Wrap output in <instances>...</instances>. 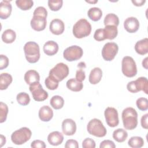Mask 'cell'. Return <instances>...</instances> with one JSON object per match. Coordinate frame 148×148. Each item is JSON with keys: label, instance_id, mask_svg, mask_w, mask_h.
<instances>
[{"label": "cell", "instance_id": "6da1fadb", "mask_svg": "<svg viewBox=\"0 0 148 148\" xmlns=\"http://www.w3.org/2000/svg\"><path fill=\"white\" fill-rule=\"evenodd\" d=\"M123 126L126 130H132L138 125V113L135 109L128 107L124 109L121 114Z\"/></svg>", "mask_w": 148, "mask_h": 148}, {"label": "cell", "instance_id": "7a4b0ae2", "mask_svg": "<svg viewBox=\"0 0 148 148\" xmlns=\"http://www.w3.org/2000/svg\"><path fill=\"white\" fill-rule=\"evenodd\" d=\"M91 32V25L85 18L78 20L73 25L72 32L75 38L81 39L90 35Z\"/></svg>", "mask_w": 148, "mask_h": 148}, {"label": "cell", "instance_id": "3957f363", "mask_svg": "<svg viewBox=\"0 0 148 148\" xmlns=\"http://www.w3.org/2000/svg\"><path fill=\"white\" fill-rule=\"evenodd\" d=\"M25 58L29 63H36L40 58V49L38 43L30 41L24 46Z\"/></svg>", "mask_w": 148, "mask_h": 148}, {"label": "cell", "instance_id": "277c9868", "mask_svg": "<svg viewBox=\"0 0 148 148\" xmlns=\"http://www.w3.org/2000/svg\"><path fill=\"white\" fill-rule=\"evenodd\" d=\"M87 130L90 135L98 138L105 136L107 133L106 129L102 121L98 119L91 120L87 124Z\"/></svg>", "mask_w": 148, "mask_h": 148}, {"label": "cell", "instance_id": "5b68a950", "mask_svg": "<svg viewBox=\"0 0 148 148\" xmlns=\"http://www.w3.org/2000/svg\"><path fill=\"white\" fill-rule=\"evenodd\" d=\"M31 135V131L28 128L24 127L14 131L11 135V140L14 144L21 145L28 141Z\"/></svg>", "mask_w": 148, "mask_h": 148}, {"label": "cell", "instance_id": "8992f818", "mask_svg": "<svg viewBox=\"0 0 148 148\" xmlns=\"http://www.w3.org/2000/svg\"><path fill=\"white\" fill-rule=\"evenodd\" d=\"M121 71L123 75L128 77H132L136 75V65L131 57L125 56L123 57L121 62Z\"/></svg>", "mask_w": 148, "mask_h": 148}, {"label": "cell", "instance_id": "52a82bcc", "mask_svg": "<svg viewBox=\"0 0 148 148\" xmlns=\"http://www.w3.org/2000/svg\"><path fill=\"white\" fill-rule=\"evenodd\" d=\"M127 90L132 93L143 91L146 94L148 92V81L145 77H138L136 80L129 82L127 85Z\"/></svg>", "mask_w": 148, "mask_h": 148}, {"label": "cell", "instance_id": "ba28073f", "mask_svg": "<svg viewBox=\"0 0 148 148\" xmlns=\"http://www.w3.org/2000/svg\"><path fill=\"white\" fill-rule=\"evenodd\" d=\"M69 71V68L65 64L60 62L50 69L49 76L59 82L63 80L68 76Z\"/></svg>", "mask_w": 148, "mask_h": 148}, {"label": "cell", "instance_id": "9c48e42d", "mask_svg": "<svg viewBox=\"0 0 148 148\" xmlns=\"http://www.w3.org/2000/svg\"><path fill=\"white\" fill-rule=\"evenodd\" d=\"M83 54V49L76 45L71 46L66 49L63 52L64 58L68 61H73L79 60Z\"/></svg>", "mask_w": 148, "mask_h": 148}, {"label": "cell", "instance_id": "30bf717a", "mask_svg": "<svg viewBox=\"0 0 148 148\" xmlns=\"http://www.w3.org/2000/svg\"><path fill=\"white\" fill-rule=\"evenodd\" d=\"M119 46L114 42H108L103 46L102 50L103 58L107 61L113 60L118 53Z\"/></svg>", "mask_w": 148, "mask_h": 148}, {"label": "cell", "instance_id": "8fae6325", "mask_svg": "<svg viewBox=\"0 0 148 148\" xmlns=\"http://www.w3.org/2000/svg\"><path fill=\"white\" fill-rule=\"evenodd\" d=\"M29 89L32 94L33 99L36 101H43L48 98L47 92L43 88L39 82L30 85Z\"/></svg>", "mask_w": 148, "mask_h": 148}, {"label": "cell", "instance_id": "7c38bea8", "mask_svg": "<svg viewBox=\"0 0 148 148\" xmlns=\"http://www.w3.org/2000/svg\"><path fill=\"white\" fill-rule=\"evenodd\" d=\"M104 115L107 124L110 127H115L119 123L117 110L112 107H108L104 112Z\"/></svg>", "mask_w": 148, "mask_h": 148}, {"label": "cell", "instance_id": "4fadbf2b", "mask_svg": "<svg viewBox=\"0 0 148 148\" xmlns=\"http://www.w3.org/2000/svg\"><path fill=\"white\" fill-rule=\"evenodd\" d=\"M30 24L32 28L35 31H43L46 27V17L41 16H33Z\"/></svg>", "mask_w": 148, "mask_h": 148}, {"label": "cell", "instance_id": "5bb4252c", "mask_svg": "<svg viewBox=\"0 0 148 148\" xmlns=\"http://www.w3.org/2000/svg\"><path fill=\"white\" fill-rule=\"evenodd\" d=\"M62 131L64 134L67 136L73 135L76 131V124L71 119H66L62 123Z\"/></svg>", "mask_w": 148, "mask_h": 148}, {"label": "cell", "instance_id": "9a60e30c", "mask_svg": "<svg viewBox=\"0 0 148 148\" xmlns=\"http://www.w3.org/2000/svg\"><path fill=\"white\" fill-rule=\"evenodd\" d=\"M49 29L53 34L59 35L64 32L65 29V25L61 20L59 18H55L50 22Z\"/></svg>", "mask_w": 148, "mask_h": 148}, {"label": "cell", "instance_id": "2e32d148", "mask_svg": "<svg viewBox=\"0 0 148 148\" xmlns=\"http://www.w3.org/2000/svg\"><path fill=\"white\" fill-rule=\"evenodd\" d=\"M124 27L128 32L134 33L139 29V22L136 17H130L125 20Z\"/></svg>", "mask_w": 148, "mask_h": 148}, {"label": "cell", "instance_id": "e0dca14e", "mask_svg": "<svg viewBox=\"0 0 148 148\" xmlns=\"http://www.w3.org/2000/svg\"><path fill=\"white\" fill-rule=\"evenodd\" d=\"M12 10L10 1H2L0 2V17L4 20L8 18L11 14Z\"/></svg>", "mask_w": 148, "mask_h": 148}, {"label": "cell", "instance_id": "ac0fdd59", "mask_svg": "<svg viewBox=\"0 0 148 148\" xmlns=\"http://www.w3.org/2000/svg\"><path fill=\"white\" fill-rule=\"evenodd\" d=\"M39 117L43 121H49L53 117V112L51 108L47 105L42 106L38 113Z\"/></svg>", "mask_w": 148, "mask_h": 148}, {"label": "cell", "instance_id": "d6986e66", "mask_svg": "<svg viewBox=\"0 0 148 148\" xmlns=\"http://www.w3.org/2000/svg\"><path fill=\"white\" fill-rule=\"evenodd\" d=\"M24 79L26 83L30 86L35 83L39 82L40 76L36 71L31 69L25 72Z\"/></svg>", "mask_w": 148, "mask_h": 148}, {"label": "cell", "instance_id": "ffe728a7", "mask_svg": "<svg viewBox=\"0 0 148 148\" xmlns=\"http://www.w3.org/2000/svg\"><path fill=\"white\" fill-rule=\"evenodd\" d=\"M47 140L51 145L58 146L62 143L64 136L59 131H53L49 134Z\"/></svg>", "mask_w": 148, "mask_h": 148}, {"label": "cell", "instance_id": "44dd1931", "mask_svg": "<svg viewBox=\"0 0 148 148\" xmlns=\"http://www.w3.org/2000/svg\"><path fill=\"white\" fill-rule=\"evenodd\" d=\"M58 44L53 40H49L46 42L43 45V51L47 56H53L56 54L58 51Z\"/></svg>", "mask_w": 148, "mask_h": 148}, {"label": "cell", "instance_id": "7402d4cb", "mask_svg": "<svg viewBox=\"0 0 148 148\" xmlns=\"http://www.w3.org/2000/svg\"><path fill=\"white\" fill-rule=\"evenodd\" d=\"M102 77V69L99 67H95L91 71L88 77V80L91 84H97L101 81Z\"/></svg>", "mask_w": 148, "mask_h": 148}, {"label": "cell", "instance_id": "603a6c76", "mask_svg": "<svg viewBox=\"0 0 148 148\" xmlns=\"http://www.w3.org/2000/svg\"><path fill=\"white\" fill-rule=\"evenodd\" d=\"M135 51L140 55H145L148 53V39L145 38L138 41L135 45Z\"/></svg>", "mask_w": 148, "mask_h": 148}, {"label": "cell", "instance_id": "cb8c5ba5", "mask_svg": "<svg viewBox=\"0 0 148 148\" xmlns=\"http://www.w3.org/2000/svg\"><path fill=\"white\" fill-rule=\"evenodd\" d=\"M66 87L69 90L75 92L80 91L83 88V84L82 82H79L74 78L69 79L66 82Z\"/></svg>", "mask_w": 148, "mask_h": 148}, {"label": "cell", "instance_id": "d4e9b609", "mask_svg": "<svg viewBox=\"0 0 148 148\" xmlns=\"http://www.w3.org/2000/svg\"><path fill=\"white\" fill-rule=\"evenodd\" d=\"M13 80L12 76L8 73H2L0 75V90H4L8 88Z\"/></svg>", "mask_w": 148, "mask_h": 148}, {"label": "cell", "instance_id": "484cf974", "mask_svg": "<svg viewBox=\"0 0 148 148\" xmlns=\"http://www.w3.org/2000/svg\"><path fill=\"white\" fill-rule=\"evenodd\" d=\"M88 17L94 21H97L101 19L102 16L101 9L97 7L91 8L87 12Z\"/></svg>", "mask_w": 148, "mask_h": 148}, {"label": "cell", "instance_id": "4316f807", "mask_svg": "<svg viewBox=\"0 0 148 148\" xmlns=\"http://www.w3.org/2000/svg\"><path fill=\"white\" fill-rule=\"evenodd\" d=\"M16 38V32L11 29H6L2 34V40L6 43H13L15 40Z\"/></svg>", "mask_w": 148, "mask_h": 148}, {"label": "cell", "instance_id": "83f0119b", "mask_svg": "<svg viewBox=\"0 0 148 148\" xmlns=\"http://www.w3.org/2000/svg\"><path fill=\"white\" fill-rule=\"evenodd\" d=\"M128 137L127 132L123 128H118L113 132V138L117 142H124Z\"/></svg>", "mask_w": 148, "mask_h": 148}, {"label": "cell", "instance_id": "f1b7e54d", "mask_svg": "<svg viewBox=\"0 0 148 148\" xmlns=\"http://www.w3.org/2000/svg\"><path fill=\"white\" fill-rule=\"evenodd\" d=\"M103 23L105 26L113 25L117 27L119 24V18L116 14L114 13H109L105 17Z\"/></svg>", "mask_w": 148, "mask_h": 148}, {"label": "cell", "instance_id": "f546056e", "mask_svg": "<svg viewBox=\"0 0 148 148\" xmlns=\"http://www.w3.org/2000/svg\"><path fill=\"white\" fill-rule=\"evenodd\" d=\"M103 29L105 34L106 39L113 40L117 36L118 34L117 27L113 25H106Z\"/></svg>", "mask_w": 148, "mask_h": 148}, {"label": "cell", "instance_id": "4dcf8cb0", "mask_svg": "<svg viewBox=\"0 0 148 148\" xmlns=\"http://www.w3.org/2000/svg\"><path fill=\"white\" fill-rule=\"evenodd\" d=\"M50 104L54 109H60L64 105V100L63 98L60 95H54L50 100Z\"/></svg>", "mask_w": 148, "mask_h": 148}, {"label": "cell", "instance_id": "1f68e13d", "mask_svg": "<svg viewBox=\"0 0 148 148\" xmlns=\"http://www.w3.org/2000/svg\"><path fill=\"white\" fill-rule=\"evenodd\" d=\"M128 145L132 148H140L144 145L143 139L140 136H132L128 140Z\"/></svg>", "mask_w": 148, "mask_h": 148}, {"label": "cell", "instance_id": "d6a6232c", "mask_svg": "<svg viewBox=\"0 0 148 148\" xmlns=\"http://www.w3.org/2000/svg\"><path fill=\"white\" fill-rule=\"evenodd\" d=\"M17 6L22 10L30 9L34 5V2L31 0H17L16 1Z\"/></svg>", "mask_w": 148, "mask_h": 148}, {"label": "cell", "instance_id": "836d02e7", "mask_svg": "<svg viewBox=\"0 0 148 148\" xmlns=\"http://www.w3.org/2000/svg\"><path fill=\"white\" fill-rule=\"evenodd\" d=\"M16 99L20 105L22 106L28 105L30 102V97L29 95L24 92H21L17 95Z\"/></svg>", "mask_w": 148, "mask_h": 148}, {"label": "cell", "instance_id": "e575fe53", "mask_svg": "<svg viewBox=\"0 0 148 148\" xmlns=\"http://www.w3.org/2000/svg\"><path fill=\"white\" fill-rule=\"evenodd\" d=\"M58 83L59 82L58 81L50 76L47 77L45 81L46 87L50 90H54L57 89L58 87Z\"/></svg>", "mask_w": 148, "mask_h": 148}, {"label": "cell", "instance_id": "d590c367", "mask_svg": "<svg viewBox=\"0 0 148 148\" xmlns=\"http://www.w3.org/2000/svg\"><path fill=\"white\" fill-rule=\"evenodd\" d=\"M63 1L62 0H49L48 6L52 11H58L62 6Z\"/></svg>", "mask_w": 148, "mask_h": 148}, {"label": "cell", "instance_id": "8d00e7d4", "mask_svg": "<svg viewBox=\"0 0 148 148\" xmlns=\"http://www.w3.org/2000/svg\"><path fill=\"white\" fill-rule=\"evenodd\" d=\"M8 113V107L6 104L1 102L0 103V123H2L6 121Z\"/></svg>", "mask_w": 148, "mask_h": 148}, {"label": "cell", "instance_id": "74e56055", "mask_svg": "<svg viewBox=\"0 0 148 148\" xmlns=\"http://www.w3.org/2000/svg\"><path fill=\"white\" fill-rule=\"evenodd\" d=\"M136 105L140 110L145 111L148 109V100L146 98H139L136 100Z\"/></svg>", "mask_w": 148, "mask_h": 148}, {"label": "cell", "instance_id": "f35d334b", "mask_svg": "<svg viewBox=\"0 0 148 148\" xmlns=\"http://www.w3.org/2000/svg\"><path fill=\"white\" fill-rule=\"evenodd\" d=\"M94 38L95 39V40H96L97 41H98V42L105 40L106 37H105L104 29L103 28L97 29L95 31V33L94 34Z\"/></svg>", "mask_w": 148, "mask_h": 148}, {"label": "cell", "instance_id": "ab89813d", "mask_svg": "<svg viewBox=\"0 0 148 148\" xmlns=\"http://www.w3.org/2000/svg\"><path fill=\"white\" fill-rule=\"evenodd\" d=\"M33 16H41L47 18V11L45 8L43 6H39L35 9L33 13Z\"/></svg>", "mask_w": 148, "mask_h": 148}, {"label": "cell", "instance_id": "60d3db41", "mask_svg": "<svg viewBox=\"0 0 148 148\" xmlns=\"http://www.w3.org/2000/svg\"><path fill=\"white\" fill-rule=\"evenodd\" d=\"M82 147L83 148H95V142L91 138H86L82 142Z\"/></svg>", "mask_w": 148, "mask_h": 148}, {"label": "cell", "instance_id": "b9f144b4", "mask_svg": "<svg viewBox=\"0 0 148 148\" xmlns=\"http://www.w3.org/2000/svg\"><path fill=\"white\" fill-rule=\"evenodd\" d=\"M9 65V59L8 58L3 54L0 56V69L2 70L8 67Z\"/></svg>", "mask_w": 148, "mask_h": 148}, {"label": "cell", "instance_id": "7bdbcfd3", "mask_svg": "<svg viewBox=\"0 0 148 148\" xmlns=\"http://www.w3.org/2000/svg\"><path fill=\"white\" fill-rule=\"evenodd\" d=\"M100 148H115L116 145L114 143L110 140H104L101 142L99 145Z\"/></svg>", "mask_w": 148, "mask_h": 148}, {"label": "cell", "instance_id": "ee69618b", "mask_svg": "<svg viewBox=\"0 0 148 148\" xmlns=\"http://www.w3.org/2000/svg\"><path fill=\"white\" fill-rule=\"evenodd\" d=\"M86 78V75L83 68H80L77 70L76 72V79L79 82H82Z\"/></svg>", "mask_w": 148, "mask_h": 148}, {"label": "cell", "instance_id": "f6af8a7d", "mask_svg": "<svg viewBox=\"0 0 148 148\" xmlns=\"http://www.w3.org/2000/svg\"><path fill=\"white\" fill-rule=\"evenodd\" d=\"M31 147L33 148H45L46 146L43 141L40 140H35L32 142Z\"/></svg>", "mask_w": 148, "mask_h": 148}, {"label": "cell", "instance_id": "bcb514c9", "mask_svg": "<svg viewBox=\"0 0 148 148\" xmlns=\"http://www.w3.org/2000/svg\"><path fill=\"white\" fill-rule=\"evenodd\" d=\"M65 147L66 148H78L79 144L78 142L74 139H69L68 140L65 145Z\"/></svg>", "mask_w": 148, "mask_h": 148}, {"label": "cell", "instance_id": "7dc6e473", "mask_svg": "<svg viewBox=\"0 0 148 148\" xmlns=\"http://www.w3.org/2000/svg\"><path fill=\"white\" fill-rule=\"evenodd\" d=\"M147 119H148V114L147 113L143 115L141 117V120H140L141 125L145 129H147L148 128Z\"/></svg>", "mask_w": 148, "mask_h": 148}, {"label": "cell", "instance_id": "c3c4849f", "mask_svg": "<svg viewBox=\"0 0 148 148\" xmlns=\"http://www.w3.org/2000/svg\"><path fill=\"white\" fill-rule=\"evenodd\" d=\"M146 1L145 0H132V3L136 6H142L145 3Z\"/></svg>", "mask_w": 148, "mask_h": 148}, {"label": "cell", "instance_id": "681fc988", "mask_svg": "<svg viewBox=\"0 0 148 148\" xmlns=\"http://www.w3.org/2000/svg\"><path fill=\"white\" fill-rule=\"evenodd\" d=\"M142 66L146 69H147V57H146L142 61Z\"/></svg>", "mask_w": 148, "mask_h": 148}, {"label": "cell", "instance_id": "f907efd6", "mask_svg": "<svg viewBox=\"0 0 148 148\" xmlns=\"http://www.w3.org/2000/svg\"><path fill=\"white\" fill-rule=\"evenodd\" d=\"M6 143V138L3 135H1V147H2Z\"/></svg>", "mask_w": 148, "mask_h": 148}, {"label": "cell", "instance_id": "816d5d0a", "mask_svg": "<svg viewBox=\"0 0 148 148\" xmlns=\"http://www.w3.org/2000/svg\"><path fill=\"white\" fill-rule=\"evenodd\" d=\"M77 67H79L80 68H85L86 67V64L84 62H80L78 64Z\"/></svg>", "mask_w": 148, "mask_h": 148}, {"label": "cell", "instance_id": "f5cc1de1", "mask_svg": "<svg viewBox=\"0 0 148 148\" xmlns=\"http://www.w3.org/2000/svg\"><path fill=\"white\" fill-rule=\"evenodd\" d=\"M87 2H88V3H97V2H98V1H86Z\"/></svg>", "mask_w": 148, "mask_h": 148}]
</instances>
